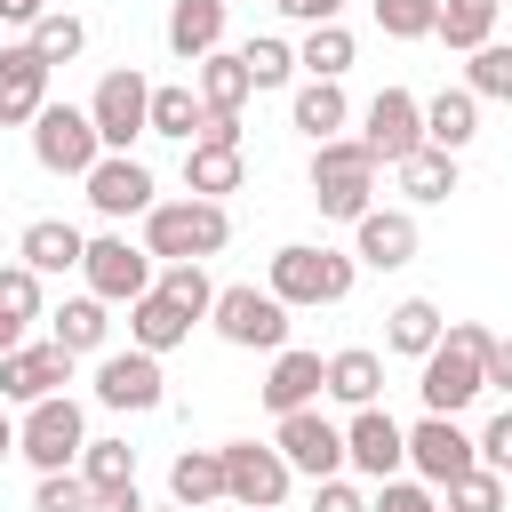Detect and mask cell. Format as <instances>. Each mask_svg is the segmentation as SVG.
<instances>
[{"mask_svg":"<svg viewBox=\"0 0 512 512\" xmlns=\"http://www.w3.org/2000/svg\"><path fill=\"white\" fill-rule=\"evenodd\" d=\"M488 328L480 320H448V336L416 360V392H424V408L432 416H464L480 392H488Z\"/></svg>","mask_w":512,"mask_h":512,"instance_id":"obj_1","label":"cell"},{"mask_svg":"<svg viewBox=\"0 0 512 512\" xmlns=\"http://www.w3.org/2000/svg\"><path fill=\"white\" fill-rule=\"evenodd\" d=\"M224 240H232L224 200L184 192V200H152V208H144V248H152L160 264H208V256H224Z\"/></svg>","mask_w":512,"mask_h":512,"instance_id":"obj_2","label":"cell"},{"mask_svg":"<svg viewBox=\"0 0 512 512\" xmlns=\"http://www.w3.org/2000/svg\"><path fill=\"white\" fill-rule=\"evenodd\" d=\"M376 152L360 144V136H328V144H312V208L328 216V224H360L368 208H376Z\"/></svg>","mask_w":512,"mask_h":512,"instance_id":"obj_3","label":"cell"},{"mask_svg":"<svg viewBox=\"0 0 512 512\" xmlns=\"http://www.w3.org/2000/svg\"><path fill=\"white\" fill-rule=\"evenodd\" d=\"M352 280H360V256H344V248H312V240L272 248V272H264V288H272L288 312L344 304V296H352Z\"/></svg>","mask_w":512,"mask_h":512,"instance_id":"obj_4","label":"cell"},{"mask_svg":"<svg viewBox=\"0 0 512 512\" xmlns=\"http://www.w3.org/2000/svg\"><path fill=\"white\" fill-rule=\"evenodd\" d=\"M80 448H88V416H80L72 392H48V400L24 408V424H16V456H24L32 472H64V464H80Z\"/></svg>","mask_w":512,"mask_h":512,"instance_id":"obj_5","label":"cell"},{"mask_svg":"<svg viewBox=\"0 0 512 512\" xmlns=\"http://www.w3.org/2000/svg\"><path fill=\"white\" fill-rule=\"evenodd\" d=\"M208 328H216L224 344H240V352H280V344H288V304H280L272 288H248V280H232V288H216V304H208Z\"/></svg>","mask_w":512,"mask_h":512,"instance_id":"obj_6","label":"cell"},{"mask_svg":"<svg viewBox=\"0 0 512 512\" xmlns=\"http://www.w3.org/2000/svg\"><path fill=\"white\" fill-rule=\"evenodd\" d=\"M80 280H88V296H104V304H136V296L160 280V256H152L144 240H128V232H96L88 256H80Z\"/></svg>","mask_w":512,"mask_h":512,"instance_id":"obj_7","label":"cell"},{"mask_svg":"<svg viewBox=\"0 0 512 512\" xmlns=\"http://www.w3.org/2000/svg\"><path fill=\"white\" fill-rule=\"evenodd\" d=\"M88 120H96L104 152H128L136 136H152V80H144L136 64H112V72L96 80V96H88Z\"/></svg>","mask_w":512,"mask_h":512,"instance_id":"obj_8","label":"cell"},{"mask_svg":"<svg viewBox=\"0 0 512 512\" xmlns=\"http://www.w3.org/2000/svg\"><path fill=\"white\" fill-rule=\"evenodd\" d=\"M288 480H296V464L272 440H224V504L272 512V504H288Z\"/></svg>","mask_w":512,"mask_h":512,"instance_id":"obj_9","label":"cell"},{"mask_svg":"<svg viewBox=\"0 0 512 512\" xmlns=\"http://www.w3.org/2000/svg\"><path fill=\"white\" fill-rule=\"evenodd\" d=\"M32 160H40L48 176H88V168L104 160V136H96V120H88V104H48V112L32 120Z\"/></svg>","mask_w":512,"mask_h":512,"instance_id":"obj_10","label":"cell"},{"mask_svg":"<svg viewBox=\"0 0 512 512\" xmlns=\"http://www.w3.org/2000/svg\"><path fill=\"white\" fill-rule=\"evenodd\" d=\"M96 400L120 408V416H152L168 400V376H160V352L128 344V352H96Z\"/></svg>","mask_w":512,"mask_h":512,"instance_id":"obj_11","label":"cell"},{"mask_svg":"<svg viewBox=\"0 0 512 512\" xmlns=\"http://www.w3.org/2000/svg\"><path fill=\"white\" fill-rule=\"evenodd\" d=\"M272 448L304 472V480H328V472H344V424H328L320 416V400L312 408H288V416H272Z\"/></svg>","mask_w":512,"mask_h":512,"instance_id":"obj_12","label":"cell"},{"mask_svg":"<svg viewBox=\"0 0 512 512\" xmlns=\"http://www.w3.org/2000/svg\"><path fill=\"white\" fill-rule=\"evenodd\" d=\"M472 464H480V432H464L456 416H432V408H424V424H408V472H416V480L448 488V480L472 472Z\"/></svg>","mask_w":512,"mask_h":512,"instance_id":"obj_13","label":"cell"},{"mask_svg":"<svg viewBox=\"0 0 512 512\" xmlns=\"http://www.w3.org/2000/svg\"><path fill=\"white\" fill-rule=\"evenodd\" d=\"M80 184H88V208H96L104 224H128V216H144V208L160 200V192H152V168H144L136 152H104Z\"/></svg>","mask_w":512,"mask_h":512,"instance_id":"obj_14","label":"cell"},{"mask_svg":"<svg viewBox=\"0 0 512 512\" xmlns=\"http://www.w3.org/2000/svg\"><path fill=\"white\" fill-rule=\"evenodd\" d=\"M72 360H80V352H64L56 336H40V344H16V352H0V400L32 408V400L64 392V384H72Z\"/></svg>","mask_w":512,"mask_h":512,"instance_id":"obj_15","label":"cell"},{"mask_svg":"<svg viewBox=\"0 0 512 512\" xmlns=\"http://www.w3.org/2000/svg\"><path fill=\"white\" fill-rule=\"evenodd\" d=\"M48 56L32 40H0V128H32L48 112Z\"/></svg>","mask_w":512,"mask_h":512,"instance_id":"obj_16","label":"cell"},{"mask_svg":"<svg viewBox=\"0 0 512 512\" xmlns=\"http://www.w3.org/2000/svg\"><path fill=\"white\" fill-rule=\"evenodd\" d=\"M360 144L392 168V160H408L416 144H424V104L408 96V88H376L368 96V112H360Z\"/></svg>","mask_w":512,"mask_h":512,"instance_id":"obj_17","label":"cell"},{"mask_svg":"<svg viewBox=\"0 0 512 512\" xmlns=\"http://www.w3.org/2000/svg\"><path fill=\"white\" fill-rule=\"evenodd\" d=\"M344 464H352L360 480H392V472L408 464V432H400L384 408H352V424H344Z\"/></svg>","mask_w":512,"mask_h":512,"instance_id":"obj_18","label":"cell"},{"mask_svg":"<svg viewBox=\"0 0 512 512\" xmlns=\"http://www.w3.org/2000/svg\"><path fill=\"white\" fill-rule=\"evenodd\" d=\"M416 208H368L360 224H352V256L368 264V272H400V264H416Z\"/></svg>","mask_w":512,"mask_h":512,"instance_id":"obj_19","label":"cell"},{"mask_svg":"<svg viewBox=\"0 0 512 512\" xmlns=\"http://www.w3.org/2000/svg\"><path fill=\"white\" fill-rule=\"evenodd\" d=\"M256 392H264V408H272V416H288V408H312V400L328 392V360H320V352H304V344H280Z\"/></svg>","mask_w":512,"mask_h":512,"instance_id":"obj_20","label":"cell"},{"mask_svg":"<svg viewBox=\"0 0 512 512\" xmlns=\"http://www.w3.org/2000/svg\"><path fill=\"white\" fill-rule=\"evenodd\" d=\"M16 256H24L40 280H56V272H80L88 232H80V224H64V216H32V224H24V240H16Z\"/></svg>","mask_w":512,"mask_h":512,"instance_id":"obj_21","label":"cell"},{"mask_svg":"<svg viewBox=\"0 0 512 512\" xmlns=\"http://www.w3.org/2000/svg\"><path fill=\"white\" fill-rule=\"evenodd\" d=\"M224 16H232V0H168V56L200 64L208 48H224Z\"/></svg>","mask_w":512,"mask_h":512,"instance_id":"obj_22","label":"cell"},{"mask_svg":"<svg viewBox=\"0 0 512 512\" xmlns=\"http://www.w3.org/2000/svg\"><path fill=\"white\" fill-rule=\"evenodd\" d=\"M288 120H296V136H312V144H328V136H344V128H352V104H344V80H304V88L288 96Z\"/></svg>","mask_w":512,"mask_h":512,"instance_id":"obj_23","label":"cell"},{"mask_svg":"<svg viewBox=\"0 0 512 512\" xmlns=\"http://www.w3.org/2000/svg\"><path fill=\"white\" fill-rule=\"evenodd\" d=\"M392 184L408 192V208H440V200L456 192V152H440V144H416L408 160H392Z\"/></svg>","mask_w":512,"mask_h":512,"instance_id":"obj_24","label":"cell"},{"mask_svg":"<svg viewBox=\"0 0 512 512\" xmlns=\"http://www.w3.org/2000/svg\"><path fill=\"white\" fill-rule=\"evenodd\" d=\"M184 336H192V312H184L176 296L144 288V296L128 304V344H144V352H176Z\"/></svg>","mask_w":512,"mask_h":512,"instance_id":"obj_25","label":"cell"},{"mask_svg":"<svg viewBox=\"0 0 512 512\" xmlns=\"http://www.w3.org/2000/svg\"><path fill=\"white\" fill-rule=\"evenodd\" d=\"M440 336H448V320H440L432 296H400V304L384 312V352H400V360H424Z\"/></svg>","mask_w":512,"mask_h":512,"instance_id":"obj_26","label":"cell"},{"mask_svg":"<svg viewBox=\"0 0 512 512\" xmlns=\"http://www.w3.org/2000/svg\"><path fill=\"white\" fill-rule=\"evenodd\" d=\"M192 88H200V104H208V112H240V104L256 96V80H248L240 48H208V56L192 64Z\"/></svg>","mask_w":512,"mask_h":512,"instance_id":"obj_27","label":"cell"},{"mask_svg":"<svg viewBox=\"0 0 512 512\" xmlns=\"http://www.w3.org/2000/svg\"><path fill=\"white\" fill-rule=\"evenodd\" d=\"M248 184V160H240V144H184V192H200V200H224V192H240Z\"/></svg>","mask_w":512,"mask_h":512,"instance_id":"obj_28","label":"cell"},{"mask_svg":"<svg viewBox=\"0 0 512 512\" xmlns=\"http://www.w3.org/2000/svg\"><path fill=\"white\" fill-rule=\"evenodd\" d=\"M48 336L88 360V352H104V336H112V304H104V296H64V304L48 312Z\"/></svg>","mask_w":512,"mask_h":512,"instance_id":"obj_29","label":"cell"},{"mask_svg":"<svg viewBox=\"0 0 512 512\" xmlns=\"http://www.w3.org/2000/svg\"><path fill=\"white\" fill-rule=\"evenodd\" d=\"M376 392H384V352H368V344L328 352V400H344V408H376Z\"/></svg>","mask_w":512,"mask_h":512,"instance_id":"obj_30","label":"cell"},{"mask_svg":"<svg viewBox=\"0 0 512 512\" xmlns=\"http://www.w3.org/2000/svg\"><path fill=\"white\" fill-rule=\"evenodd\" d=\"M168 496H176L184 512L224 504V448H184V456L168 464Z\"/></svg>","mask_w":512,"mask_h":512,"instance_id":"obj_31","label":"cell"},{"mask_svg":"<svg viewBox=\"0 0 512 512\" xmlns=\"http://www.w3.org/2000/svg\"><path fill=\"white\" fill-rule=\"evenodd\" d=\"M472 136H480V96H472V88H440V96L424 104V144L464 152Z\"/></svg>","mask_w":512,"mask_h":512,"instance_id":"obj_32","label":"cell"},{"mask_svg":"<svg viewBox=\"0 0 512 512\" xmlns=\"http://www.w3.org/2000/svg\"><path fill=\"white\" fill-rule=\"evenodd\" d=\"M352 56H360V40L344 32V16H336V24H304V40H296L304 80H344V72H352Z\"/></svg>","mask_w":512,"mask_h":512,"instance_id":"obj_33","label":"cell"},{"mask_svg":"<svg viewBox=\"0 0 512 512\" xmlns=\"http://www.w3.org/2000/svg\"><path fill=\"white\" fill-rule=\"evenodd\" d=\"M496 16H504V0H440V32L432 40H448L456 56H472V48L496 40Z\"/></svg>","mask_w":512,"mask_h":512,"instance_id":"obj_34","label":"cell"},{"mask_svg":"<svg viewBox=\"0 0 512 512\" xmlns=\"http://www.w3.org/2000/svg\"><path fill=\"white\" fill-rule=\"evenodd\" d=\"M200 120H208V104H200V88H192V80H168V88H152V136H176V144H192V136H200Z\"/></svg>","mask_w":512,"mask_h":512,"instance_id":"obj_35","label":"cell"},{"mask_svg":"<svg viewBox=\"0 0 512 512\" xmlns=\"http://www.w3.org/2000/svg\"><path fill=\"white\" fill-rule=\"evenodd\" d=\"M440 512H504V472L496 464H472L440 488Z\"/></svg>","mask_w":512,"mask_h":512,"instance_id":"obj_36","label":"cell"},{"mask_svg":"<svg viewBox=\"0 0 512 512\" xmlns=\"http://www.w3.org/2000/svg\"><path fill=\"white\" fill-rule=\"evenodd\" d=\"M464 88H472L480 104H512V40H488V48H472V64H464Z\"/></svg>","mask_w":512,"mask_h":512,"instance_id":"obj_37","label":"cell"},{"mask_svg":"<svg viewBox=\"0 0 512 512\" xmlns=\"http://www.w3.org/2000/svg\"><path fill=\"white\" fill-rule=\"evenodd\" d=\"M240 64H248V80H256V88H288V80L304 72V64H296V48H288L280 32H256V40L240 48Z\"/></svg>","mask_w":512,"mask_h":512,"instance_id":"obj_38","label":"cell"},{"mask_svg":"<svg viewBox=\"0 0 512 512\" xmlns=\"http://www.w3.org/2000/svg\"><path fill=\"white\" fill-rule=\"evenodd\" d=\"M384 40H432L440 32V0H368Z\"/></svg>","mask_w":512,"mask_h":512,"instance_id":"obj_39","label":"cell"},{"mask_svg":"<svg viewBox=\"0 0 512 512\" xmlns=\"http://www.w3.org/2000/svg\"><path fill=\"white\" fill-rule=\"evenodd\" d=\"M24 40H32V48H40V56H48V64H72V56H80V48H88V24H80V16H72V8H48V16H40V24H32V32H24Z\"/></svg>","mask_w":512,"mask_h":512,"instance_id":"obj_40","label":"cell"},{"mask_svg":"<svg viewBox=\"0 0 512 512\" xmlns=\"http://www.w3.org/2000/svg\"><path fill=\"white\" fill-rule=\"evenodd\" d=\"M80 480L88 488H128L136 480V448L128 440H88L80 448Z\"/></svg>","mask_w":512,"mask_h":512,"instance_id":"obj_41","label":"cell"},{"mask_svg":"<svg viewBox=\"0 0 512 512\" xmlns=\"http://www.w3.org/2000/svg\"><path fill=\"white\" fill-rule=\"evenodd\" d=\"M160 296H176L192 320H208V304H216V280H208V264H160V280H152Z\"/></svg>","mask_w":512,"mask_h":512,"instance_id":"obj_42","label":"cell"},{"mask_svg":"<svg viewBox=\"0 0 512 512\" xmlns=\"http://www.w3.org/2000/svg\"><path fill=\"white\" fill-rule=\"evenodd\" d=\"M88 504H96V488L80 480V464L40 472V488H32V512H88Z\"/></svg>","mask_w":512,"mask_h":512,"instance_id":"obj_43","label":"cell"},{"mask_svg":"<svg viewBox=\"0 0 512 512\" xmlns=\"http://www.w3.org/2000/svg\"><path fill=\"white\" fill-rule=\"evenodd\" d=\"M0 320H40V272L16 256V264H0Z\"/></svg>","mask_w":512,"mask_h":512,"instance_id":"obj_44","label":"cell"},{"mask_svg":"<svg viewBox=\"0 0 512 512\" xmlns=\"http://www.w3.org/2000/svg\"><path fill=\"white\" fill-rule=\"evenodd\" d=\"M368 512H440V488L432 480H376V496H368Z\"/></svg>","mask_w":512,"mask_h":512,"instance_id":"obj_45","label":"cell"},{"mask_svg":"<svg viewBox=\"0 0 512 512\" xmlns=\"http://www.w3.org/2000/svg\"><path fill=\"white\" fill-rule=\"evenodd\" d=\"M312 512H368V496L344 472H328V480H312Z\"/></svg>","mask_w":512,"mask_h":512,"instance_id":"obj_46","label":"cell"},{"mask_svg":"<svg viewBox=\"0 0 512 512\" xmlns=\"http://www.w3.org/2000/svg\"><path fill=\"white\" fill-rule=\"evenodd\" d=\"M480 464H496V472H512V408H496V416L480 424Z\"/></svg>","mask_w":512,"mask_h":512,"instance_id":"obj_47","label":"cell"},{"mask_svg":"<svg viewBox=\"0 0 512 512\" xmlns=\"http://www.w3.org/2000/svg\"><path fill=\"white\" fill-rule=\"evenodd\" d=\"M272 8H280L288 24H336V16H344V0H272Z\"/></svg>","mask_w":512,"mask_h":512,"instance_id":"obj_48","label":"cell"},{"mask_svg":"<svg viewBox=\"0 0 512 512\" xmlns=\"http://www.w3.org/2000/svg\"><path fill=\"white\" fill-rule=\"evenodd\" d=\"M240 136H248V128H240V112H208L192 144H240Z\"/></svg>","mask_w":512,"mask_h":512,"instance_id":"obj_49","label":"cell"},{"mask_svg":"<svg viewBox=\"0 0 512 512\" xmlns=\"http://www.w3.org/2000/svg\"><path fill=\"white\" fill-rule=\"evenodd\" d=\"M488 392H512V336L488 344Z\"/></svg>","mask_w":512,"mask_h":512,"instance_id":"obj_50","label":"cell"},{"mask_svg":"<svg viewBox=\"0 0 512 512\" xmlns=\"http://www.w3.org/2000/svg\"><path fill=\"white\" fill-rule=\"evenodd\" d=\"M88 512H144V496H136V480H128V488H96Z\"/></svg>","mask_w":512,"mask_h":512,"instance_id":"obj_51","label":"cell"},{"mask_svg":"<svg viewBox=\"0 0 512 512\" xmlns=\"http://www.w3.org/2000/svg\"><path fill=\"white\" fill-rule=\"evenodd\" d=\"M40 16H48V0H0V24H24V32H32Z\"/></svg>","mask_w":512,"mask_h":512,"instance_id":"obj_52","label":"cell"},{"mask_svg":"<svg viewBox=\"0 0 512 512\" xmlns=\"http://www.w3.org/2000/svg\"><path fill=\"white\" fill-rule=\"evenodd\" d=\"M0 456H16V416L0 408Z\"/></svg>","mask_w":512,"mask_h":512,"instance_id":"obj_53","label":"cell"},{"mask_svg":"<svg viewBox=\"0 0 512 512\" xmlns=\"http://www.w3.org/2000/svg\"><path fill=\"white\" fill-rule=\"evenodd\" d=\"M16 344H24V328H16V320H0V352H16Z\"/></svg>","mask_w":512,"mask_h":512,"instance_id":"obj_54","label":"cell"},{"mask_svg":"<svg viewBox=\"0 0 512 512\" xmlns=\"http://www.w3.org/2000/svg\"><path fill=\"white\" fill-rule=\"evenodd\" d=\"M144 512H184V504H176V496H168V504H144Z\"/></svg>","mask_w":512,"mask_h":512,"instance_id":"obj_55","label":"cell"},{"mask_svg":"<svg viewBox=\"0 0 512 512\" xmlns=\"http://www.w3.org/2000/svg\"><path fill=\"white\" fill-rule=\"evenodd\" d=\"M272 512H288V504H272Z\"/></svg>","mask_w":512,"mask_h":512,"instance_id":"obj_56","label":"cell"}]
</instances>
